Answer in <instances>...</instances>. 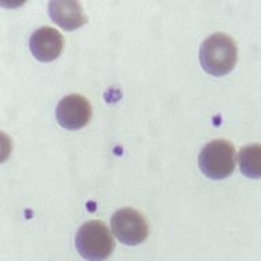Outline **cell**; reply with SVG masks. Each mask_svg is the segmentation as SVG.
Listing matches in <instances>:
<instances>
[{
	"label": "cell",
	"mask_w": 261,
	"mask_h": 261,
	"mask_svg": "<svg viewBox=\"0 0 261 261\" xmlns=\"http://www.w3.org/2000/svg\"><path fill=\"white\" fill-rule=\"evenodd\" d=\"M199 57L205 72L214 76H223L231 72L237 64L238 52L236 41L224 33H215L203 41Z\"/></svg>",
	"instance_id": "1"
},
{
	"label": "cell",
	"mask_w": 261,
	"mask_h": 261,
	"mask_svg": "<svg viewBox=\"0 0 261 261\" xmlns=\"http://www.w3.org/2000/svg\"><path fill=\"white\" fill-rule=\"evenodd\" d=\"M197 162L208 178H227L236 169V148L226 139H215L201 148Z\"/></svg>",
	"instance_id": "3"
},
{
	"label": "cell",
	"mask_w": 261,
	"mask_h": 261,
	"mask_svg": "<svg viewBox=\"0 0 261 261\" xmlns=\"http://www.w3.org/2000/svg\"><path fill=\"white\" fill-rule=\"evenodd\" d=\"M241 173L249 178H261V144H249L238 154Z\"/></svg>",
	"instance_id": "8"
},
{
	"label": "cell",
	"mask_w": 261,
	"mask_h": 261,
	"mask_svg": "<svg viewBox=\"0 0 261 261\" xmlns=\"http://www.w3.org/2000/svg\"><path fill=\"white\" fill-rule=\"evenodd\" d=\"M75 246L85 260L103 261L113 253L114 240L103 222L89 220L77 230Z\"/></svg>",
	"instance_id": "2"
},
{
	"label": "cell",
	"mask_w": 261,
	"mask_h": 261,
	"mask_svg": "<svg viewBox=\"0 0 261 261\" xmlns=\"http://www.w3.org/2000/svg\"><path fill=\"white\" fill-rule=\"evenodd\" d=\"M91 105L81 94H69L61 98L56 106V120L65 129H79L91 118Z\"/></svg>",
	"instance_id": "5"
},
{
	"label": "cell",
	"mask_w": 261,
	"mask_h": 261,
	"mask_svg": "<svg viewBox=\"0 0 261 261\" xmlns=\"http://www.w3.org/2000/svg\"><path fill=\"white\" fill-rule=\"evenodd\" d=\"M63 36L56 29L44 26L34 30L29 40L33 56L40 61H52L60 56L63 50Z\"/></svg>",
	"instance_id": "6"
},
{
	"label": "cell",
	"mask_w": 261,
	"mask_h": 261,
	"mask_svg": "<svg viewBox=\"0 0 261 261\" xmlns=\"http://www.w3.org/2000/svg\"><path fill=\"white\" fill-rule=\"evenodd\" d=\"M112 230L121 244L135 246L144 242L148 236V224L144 216L134 208H121L112 215Z\"/></svg>",
	"instance_id": "4"
},
{
	"label": "cell",
	"mask_w": 261,
	"mask_h": 261,
	"mask_svg": "<svg viewBox=\"0 0 261 261\" xmlns=\"http://www.w3.org/2000/svg\"><path fill=\"white\" fill-rule=\"evenodd\" d=\"M48 12L52 20L65 30H75L87 22L79 2L52 0L48 4Z\"/></svg>",
	"instance_id": "7"
}]
</instances>
